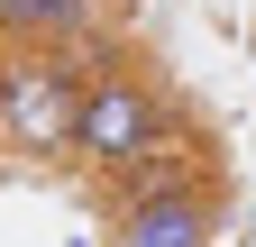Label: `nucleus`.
<instances>
[{
	"label": "nucleus",
	"mask_w": 256,
	"mask_h": 247,
	"mask_svg": "<svg viewBox=\"0 0 256 247\" xmlns=\"http://www.w3.org/2000/svg\"><path fill=\"white\" fill-rule=\"evenodd\" d=\"M165 146H174V101H165L146 74L110 64V74H92V82H82L74 156H82L92 174H138V165L165 156Z\"/></svg>",
	"instance_id": "obj_1"
},
{
	"label": "nucleus",
	"mask_w": 256,
	"mask_h": 247,
	"mask_svg": "<svg viewBox=\"0 0 256 247\" xmlns=\"http://www.w3.org/2000/svg\"><path fill=\"white\" fill-rule=\"evenodd\" d=\"M82 82L64 55H10L0 64V146L10 156H74V119H82Z\"/></svg>",
	"instance_id": "obj_2"
},
{
	"label": "nucleus",
	"mask_w": 256,
	"mask_h": 247,
	"mask_svg": "<svg viewBox=\"0 0 256 247\" xmlns=\"http://www.w3.org/2000/svg\"><path fill=\"white\" fill-rule=\"evenodd\" d=\"M210 220H220V192L183 165H138L119 174V247H210Z\"/></svg>",
	"instance_id": "obj_3"
},
{
	"label": "nucleus",
	"mask_w": 256,
	"mask_h": 247,
	"mask_svg": "<svg viewBox=\"0 0 256 247\" xmlns=\"http://www.w3.org/2000/svg\"><path fill=\"white\" fill-rule=\"evenodd\" d=\"M92 18V0H0V37H46V46H74Z\"/></svg>",
	"instance_id": "obj_4"
},
{
	"label": "nucleus",
	"mask_w": 256,
	"mask_h": 247,
	"mask_svg": "<svg viewBox=\"0 0 256 247\" xmlns=\"http://www.w3.org/2000/svg\"><path fill=\"white\" fill-rule=\"evenodd\" d=\"M247 46H256V28H247Z\"/></svg>",
	"instance_id": "obj_5"
}]
</instances>
